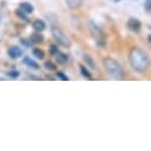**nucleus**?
<instances>
[{"instance_id": "nucleus-2", "label": "nucleus", "mask_w": 151, "mask_h": 151, "mask_svg": "<svg viewBox=\"0 0 151 151\" xmlns=\"http://www.w3.org/2000/svg\"><path fill=\"white\" fill-rule=\"evenodd\" d=\"M104 65H105L106 71L109 74V76L113 80H123L124 79L123 68L116 60H113L111 57H106L104 60Z\"/></svg>"}, {"instance_id": "nucleus-16", "label": "nucleus", "mask_w": 151, "mask_h": 151, "mask_svg": "<svg viewBox=\"0 0 151 151\" xmlns=\"http://www.w3.org/2000/svg\"><path fill=\"white\" fill-rule=\"evenodd\" d=\"M16 16H17L18 18L23 19L25 23H29V22H30V20H29V17H27V14H26L25 12H23L20 9H17V10H16Z\"/></svg>"}, {"instance_id": "nucleus-4", "label": "nucleus", "mask_w": 151, "mask_h": 151, "mask_svg": "<svg viewBox=\"0 0 151 151\" xmlns=\"http://www.w3.org/2000/svg\"><path fill=\"white\" fill-rule=\"evenodd\" d=\"M88 26H89V31H91V33H92V36L94 37V38L96 40V41H104V38H105V35H104V32H102V30L94 23V22H89L88 23Z\"/></svg>"}, {"instance_id": "nucleus-22", "label": "nucleus", "mask_w": 151, "mask_h": 151, "mask_svg": "<svg viewBox=\"0 0 151 151\" xmlns=\"http://www.w3.org/2000/svg\"><path fill=\"white\" fill-rule=\"evenodd\" d=\"M50 52L54 54V55L57 54V52H58V48H57L55 44H51V45H50Z\"/></svg>"}, {"instance_id": "nucleus-10", "label": "nucleus", "mask_w": 151, "mask_h": 151, "mask_svg": "<svg viewBox=\"0 0 151 151\" xmlns=\"http://www.w3.org/2000/svg\"><path fill=\"white\" fill-rule=\"evenodd\" d=\"M83 61H85V63L87 64V68H91L92 70H96V64H95L94 60H93L89 55L85 54V55H83Z\"/></svg>"}, {"instance_id": "nucleus-20", "label": "nucleus", "mask_w": 151, "mask_h": 151, "mask_svg": "<svg viewBox=\"0 0 151 151\" xmlns=\"http://www.w3.org/2000/svg\"><path fill=\"white\" fill-rule=\"evenodd\" d=\"M144 10L146 12H150L151 11V0H145V3H144Z\"/></svg>"}, {"instance_id": "nucleus-3", "label": "nucleus", "mask_w": 151, "mask_h": 151, "mask_svg": "<svg viewBox=\"0 0 151 151\" xmlns=\"http://www.w3.org/2000/svg\"><path fill=\"white\" fill-rule=\"evenodd\" d=\"M51 35L54 37V40L58 43V45H61L63 48H69L70 47V40L68 38V36L60 27L52 26L51 27Z\"/></svg>"}, {"instance_id": "nucleus-12", "label": "nucleus", "mask_w": 151, "mask_h": 151, "mask_svg": "<svg viewBox=\"0 0 151 151\" xmlns=\"http://www.w3.org/2000/svg\"><path fill=\"white\" fill-rule=\"evenodd\" d=\"M56 55V61L58 62V64H65L68 63V60H69V56L67 54H63V52H57L55 54Z\"/></svg>"}, {"instance_id": "nucleus-11", "label": "nucleus", "mask_w": 151, "mask_h": 151, "mask_svg": "<svg viewBox=\"0 0 151 151\" xmlns=\"http://www.w3.org/2000/svg\"><path fill=\"white\" fill-rule=\"evenodd\" d=\"M23 63L26 64L29 68H32V69H36V70H38V69L41 68L38 63H37L36 61H33V60H31L30 57H25V58L23 60Z\"/></svg>"}, {"instance_id": "nucleus-19", "label": "nucleus", "mask_w": 151, "mask_h": 151, "mask_svg": "<svg viewBox=\"0 0 151 151\" xmlns=\"http://www.w3.org/2000/svg\"><path fill=\"white\" fill-rule=\"evenodd\" d=\"M57 78H60V79L63 80V81H69V78L64 73H62V71H57Z\"/></svg>"}, {"instance_id": "nucleus-13", "label": "nucleus", "mask_w": 151, "mask_h": 151, "mask_svg": "<svg viewBox=\"0 0 151 151\" xmlns=\"http://www.w3.org/2000/svg\"><path fill=\"white\" fill-rule=\"evenodd\" d=\"M64 1H65V4H67L70 9H78V7L81 6V4H82L83 0H64Z\"/></svg>"}, {"instance_id": "nucleus-8", "label": "nucleus", "mask_w": 151, "mask_h": 151, "mask_svg": "<svg viewBox=\"0 0 151 151\" xmlns=\"http://www.w3.org/2000/svg\"><path fill=\"white\" fill-rule=\"evenodd\" d=\"M32 26H33V30L38 31V32H42V31L45 30V27H47L45 23H44L42 19H37V20H35V22L32 23Z\"/></svg>"}, {"instance_id": "nucleus-1", "label": "nucleus", "mask_w": 151, "mask_h": 151, "mask_svg": "<svg viewBox=\"0 0 151 151\" xmlns=\"http://www.w3.org/2000/svg\"><path fill=\"white\" fill-rule=\"evenodd\" d=\"M131 67L137 71H145L149 67V57L147 55L139 48H133L129 56Z\"/></svg>"}, {"instance_id": "nucleus-14", "label": "nucleus", "mask_w": 151, "mask_h": 151, "mask_svg": "<svg viewBox=\"0 0 151 151\" xmlns=\"http://www.w3.org/2000/svg\"><path fill=\"white\" fill-rule=\"evenodd\" d=\"M80 70H81V74H82V76H83L85 79H88V80L92 79V73L88 70L87 67H85V65H80Z\"/></svg>"}, {"instance_id": "nucleus-18", "label": "nucleus", "mask_w": 151, "mask_h": 151, "mask_svg": "<svg viewBox=\"0 0 151 151\" xmlns=\"http://www.w3.org/2000/svg\"><path fill=\"white\" fill-rule=\"evenodd\" d=\"M44 67H45V69H48V70H55V69H56L55 63H52L51 61H47V62L44 63Z\"/></svg>"}, {"instance_id": "nucleus-9", "label": "nucleus", "mask_w": 151, "mask_h": 151, "mask_svg": "<svg viewBox=\"0 0 151 151\" xmlns=\"http://www.w3.org/2000/svg\"><path fill=\"white\" fill-rule=\"evenodd\" d=\"M30 41H31L32 43H35V44H38V43H42V42L44 41V37H43V35H41L38 31H36L35 33L31 35Z\"/></svg>"}, {"instance_id": "nucleus-5", "label": "nucleus", "mask_w": 151, "mask_h": 151, "mask_svg": "<svg viewBox=\"0 0 151 151\" xmlns=\"http://www.w3.org/2000/svg\"><path fill=\"white\" fill-rule=\"evenodd\" d=\"M127 27L131 30V31H134V32H138L142 27V23L137 19V18H130L127 20Z\"/></svg>"}, {"instance_id": "nucleus-23", "label": "nucleus", "mask_w": 151, "mask_h": 151, "mask_svg": "<svg viewBox=\"0 0 151 151\" xmlns=\"http://www.w3.org/2000/svg\"><path fill=\"white\" fill-rule=\"evenodd\" d=\"M113 3H119V1H122V0H112Z\"/></svg>"}, {"instance_id": "nucleus-7", "label": "nucleus", "mask_w": 151, "mask_h": 151, "mask_svg": "<svg viewBox=\"0 0 151 151\" xmlns=\"http://www.w3.org/2000/svg\"><path fill=\"white\" fill-rule=\"evenodd\" d=\"M19 9H20L23 12H25L26 14H31V13H33V11H35L33 5L30 4V3H22V4L19 5Z\"/></svg>"}, {"instance_id": "nucleus-6", "label": "nucleus", "mask_w": 151, "mask_h": 151, "mask_svg": "<svg viewBox=\"0 0 151 151\" xmlns=\"http://www.w3.org/2000/svg\"><path fill=\"white\" fill-rule=\"evenodd\" d=\"M7 54H9V56H10L11 58L17 60L18 57H20V56L23 55V50H22L19 47H11V48H9V50H7Z\"/></svg>"}, {"instance_id": "nucleus-17", "label": "nucleus", "mask_w": 151, "mask_h": 151, "mask_svg": "<svg viewBox=\"0 0 151 151\" xmlns=\"http://www.w3.org/2000/svg\"><path fill=\"white\" fill-rule=\"evenodd\" d=\"M19 75H20V73L18 70H10V71H7V76L11 78V79H18Z\"/></svg>"}, {"instance_id": "nucleus-15", "label": "nucleus", "mask_w": 151, "mask_h": 151, "mask_svg": "<svg viewBox=\"0 0 151 151\" xmlns=\"http://www.w3.org/2000/svg\"><path fill=\"white\" fill-rule=\"evenodd\" d=\"M32 55H33L36 58H40V60H43L44 56H45L44 51H43L42 49H38V48H35V49L32 50Z\"/></svg>"}, {"instance_id": "nucleus-21", "label": "nucleus", "mask_w": 151, "mask_h": 151, "mask_svg": "<svg viewBox=\"0 0 151 151\" xmlns=\"http://www.w3.org/2000/svg\"><path fill=\"white\" fill-rule=\"evenodd\" d=\"M20 43H22L23 45L27 47V48H29V47H31V44H32V42H31L30 40H29V41H26V40H24V38H23V40H20Z\"/></svg>"}]
</instances>
